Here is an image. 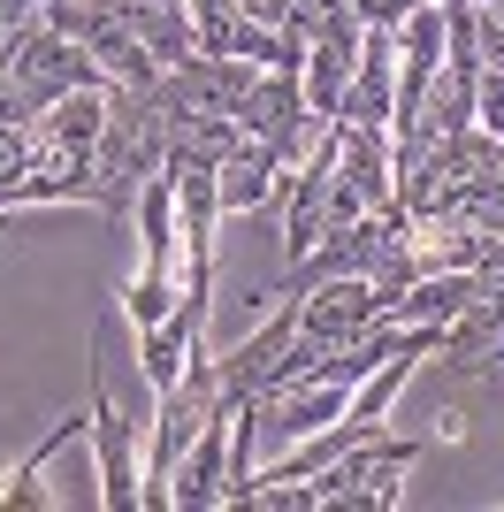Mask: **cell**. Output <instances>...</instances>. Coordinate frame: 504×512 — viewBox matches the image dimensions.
Segmentation results:
<instances>
[{
	"label": "cell",
	"mask_w": 504,
	"mask_h": 512,
	"mask_svg": "<svg viewBox=\"0 0 504 512\" xmlns=\"http://www.w3.org/2000/svg\"><path fill=\"white\" fill-rule=\"evenodd\" d=\"M420 451H428L420 436H367V444L336 451L329 467L260 490L252 505H268V512H390L398 505V474L413 467Z\"/></svg>",
	"instance_id": "1"
},
{
	"label": "cell",
	"mask_w": 504,
	"mask_h": 512,
	"mask_svg": "<svg viewBox=\"0 0 504 512\" xmlns=\"http://www.w3.org/2000/svg\"><path fill=\"white\" fill-rule=\"evenodd\" d=\"M367 329H382V299L367 276H329L314 283L306 299H298V337L283 360H321V352H344V344H359Z\"/></svg>",
	"instance_id": "2"
},
{
	"label": "cell",
	"mask_w": 504,
	"mask_h": 512,
	"mask_svg": "<svg viewBox=\"0 0 504 512\" xmlns=\"http://www.w3.org/2000/svg\"><path fill=\"white\" fill-rule=\"evenodd\" d=\"M245 398L230 390H214V406L199 413L191 428V459H176V482H168V512H207L222 505V482H230V421Z\"/></svg>",
	"instance_id": "3"
},
{
	"label": "cell",
	"mask_w": 504,
	"mask_h": 512,
	"mask_svg": "<svg viewBox=\"0 0 504 512\" xmlns=\"http://www.w3.org/2000/svg\"><path fill=\"white\" fill-rule=\"evenodd\" d=\"M92 451H100V505L130 512L138 505V451H130V421L115 413L100 367H92Z\"/></svg>",
	"instance_id": "4"
},
{
	"label": "cell",
	"mask_w": 504,
	"mask_h": 512,
	"mask_svg": "<svg viewBox=\"0 0 504 512\" xmlns=\"http://www.w3.org/2000/svg\"><path fill=\"white\" fill-rule=\"evenodd\" d=\"M130 23V39L146 46L161 69H184L199 54V31H191V0H115Z\"/></svg>",
	"instance_id": "5"
},
{
	"label": "cell",
	"mask_w": 504,
	"mask_h": 512,
	"mask_svg": "<svg viewBox=\"0 0 504 512\" xmlns=\"http://www.w3.org/2000/svg\"><path fill=\"white\" fill-rule=\"evenodd\" d=\"M283 153L275 146H260V138H237V153L230 161H222V176H214V184H222V214H252V207H268L275 192H283Z\"/></svg>",
	"instance_id": "6"
},
{
	"label": "cell",
	"mask_w": 504,
	"mask_h": 512,
	"mask_svg": "<svg viewBox=\"0 0 504 512\" xmlns=\"http://www.w3.org/2000/svg\"><path fill=\"white\" fill-rule=\"evenodd\" d=\"M344 184H352L367 207H390V199H398V169H390V130H352V123H344Z\"/></svg>",
	"instance_id": "7"
},
{
	"label": "cell",
	"mask_w": 504,
	"mask_h": 512,
	"mask_svg": "<svg viewBox=\"0 0 504 512\" xmlns=\"http://www.w3.org/2000/svg\"><path fill=\"white\" fill-rule=\"evenodd\" d=\"M84 428H92V421H54V428H46L39 444L23 451V467L8 474V490H0V512H39V505H46V467H54V459L77 444Z\"/></svg>",
	"instance_id": "8"
},
{
	"label": "cell",
	"mask_w": 504,
	"mask_h": 512,
	"mask_svg": "<svg viewBox=\"0 0 504 512\" xmlns=\"http://www.w3.org/2000/svg\"><path fill=\"white\" fill-rule=\"evenodd\" d=\"M474 123H482L489 138H504V77H497V69H482V92H474Z\"/></svg>",
	"instance_id": "9"
},
{
	"label": "cell",
	"mask_w": 504,
	"mask_h": 512,
	"mask_svg": "<svg viewBox=\"0 0 504 512\" xmlns=\"http://www.w3.org/2000/svg\"><path fill=\"white\" fill-rule=\"evenodd\" d=\"M474 8H482V16L497 23V31H504V0H474Z\"/></svg>",
	"instance_id": "10"
}]
</instances>
